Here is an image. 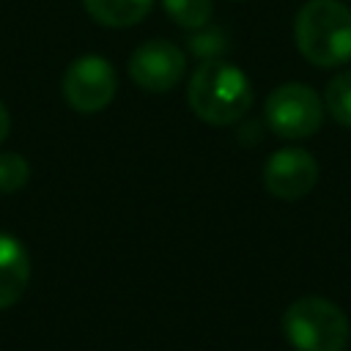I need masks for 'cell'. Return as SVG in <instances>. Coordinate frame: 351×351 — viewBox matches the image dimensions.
<instances>
[{
    "label": "cell",
    "mask_w": 351,
    "mask_h": 351,
    "mask_svg": "<svg viewBox=\"0 0 351 351\" xmlns=\"http://www.w3.org/2000/svg\"><path fill=\"white\" fill-rule=\"evenodd\" d=\"M324 107L340 126L351 129V71H340L337 77L329 80L324 93Z\"/></svg>",
    "instance_id": "obj_11"
},
{
    "label": "cell",
    "mask_w": 351,
    "mask_h": 351,
    "mask_svg": "<svg viewBox=\"0 0 351 351\" xmlns=\"http://www.w3.org/2000/svg\"><path fill=\"white\" fill-rule=\"evenodd\" d=\"M27 282H30V255L25 244L11 233H0V310L16 304Z\"/></svg>",
    "instance_id": "obj_8"
},
{
    "label": "cell",
    "mask_w": 351,
    "mask_h": 351,
    "mask_svg": "<svg viewBox=\"0 0 351 351\" xmlns=\"http://www.w3.org/2000/svg\"><path fill=\"white\" fill-rule=\"evenodd\" d=\"M252 99L255 93L247 74L222 58L203 60L186 85L189 110L211 126H230L241 121L250 112Z\"/></svg>",
    "instance_id": "obj_1"
},
{
    "label": "cell",
    "mask_w": 351,
    "mask_h": 351,
    "mask_svg": "<svg viewBox=\"0 0 351 351\" xmlns=\"http://www.w3.org/2000/svg\"><path fill=\"white\" fill-rule=\"evenodd\" d=\"M263 115L269 129L285 140L313 137L324 123V101L304 82L277 85L263 104Z\"/></svg>",
    "instance_id": "obj_4"
},
{
    "label": "cell",
    "mask_w": 351,
    "mask_h": 351,
    "mask_svg": "<svg viewBox=\"0 0 351 351\" xmlns=\"http://www.w3.org/2000/svg\"><path fill=\"white\" fill-rule=\"evenodd\" d=\"M167 16L186 30H200L211 22L214 3L211 0H162Z\"/></svg>",
    "instance_id": "obj_10"
},
{
    "label": "cell",
    "mask_w": 351,
    "mask_h": 351,
    "mask_svg": "<svg viewBox=\"0 0 351 351\" xmlns=\"http://www.w3.org/2000/svg\"><path fill=\"white\" fill-rule=\"evenodd\" d=\"M318 184V162L304 148H280L263 165V186L277 200H299Z\"/></svg>",
    "instance_id": "obj_7"
},
{
    "label": "cell",
    "mask_w": 351,
    "mask_h": 351,
    "mask_svg": "<svg viewBox=\"0 0 351 351\" xmlns=\"http://www.w3.org/2000/svg\"><path fill=\"white\" fill-rule=\"evenodd\" d=\"M8 132H11V115H8L5 104L0 101V143L8 137Z\"/></svg>",
    "instance_id": "obj_14"
},
{
    "label": "cell",
    "mask_w": 351,
    "mask_h": 351,
    "mask_svg": "<svg viewBox=\"0 0 351 351\" xmlns=\"http://www.w3.org/2000/svg\"><path fill=\"white\" fill-rule=\"evenodd\" d=\"M189 49L195 55H200L203 60H214V58H219L228 49V44H225V36L219 30H214V27L206 25V27L197 30V36L189 38Z\"/></svg>",
    "instance_id": "obj_13"
},
{
    "label": "cell",
    "mask_w": 351,
    "mask_h": 351,
    "mask_svg": "<svg viewBox=\"0 0 351 351\" xmlns=\"http://www.w3.org/2000/svg\"><path fill=\"white\" fill-rule=\"evenodd\" d=\"M27 178H30L27 159L16 151H3L0 154V192L14 195L27 184Z\"/></svg>",
    "instance_id": "obj_12"
},
{
    "label": "cell",
    "mask_w": 351,
    "mask_h": 351,
    "mask_svg": "<svg viewBox=\"0 0 351 351\" xmlns=\"http://www.w3.org/2000/svg\"><path fill=\"white\" fill-rule=\"evenodd\" d=\"M282 332L296 351H343L351 337L346 313L324 296H302L282 315Z\"/></svg>",
    "instance_id": "obj_3"
},
{
    "label": "cell",
    "mask_w": 351,
    "mask_h": 351,
    "mask_svg": "<svg viewBox=\"0 0 351 351\" xmlns=\"http://www.w3.org/2000/svg\"><path fill=\"white\" fill-rule=\"evenodd\" d=\"M82 5L104 27H132L148 16L154 0H82Z\"/></svg>",
    "instance_id": "obj_9"
},
{
    "label": "cell",
    "mask_w": 351,
    "mask_h": 351,
    "mask_svg": "<svg viewBox=\"0 0 351 351\" xmlns=\"http://www.w3.org/2000/svg\"><path fill=\"white\" fill-rule=\"evenodd\" d=\"M293 38L304 60L335 69L351 60V8L340 0H307L293 19Z\"/></svg>",
    "instance_id": "obj_2"
},
{
    "label": "cell",
    "mask_w": 351,
    "mask_h": 351,
    "mask_svg": "<svg viewBox=\"0 0 351 351\" xmlns=\"http://www.w3.org/2000/svg\"><path fill=\"white\" fill-rule=\"evenodd\" d=\"M132 82L145 93H167L173 90L186 74V55L178 44L167 38L143 41L126 66Z\"/></svg>",
    "instance_id": "obj_6"
},
{
    "label": "cell",
    "mask_w": 351,
    "mask_h": 351,
    "mask_svg": "<svg viewBox=\"0 0 351 351\" xmlns=\"http://www.w3.org/2000/svg\"><path fill=\"white\" fill-rule=\"evenodd\" d=\"M118 77L107 58L101 55H80L63 71L60 90L66 104L80 115L101 112L115 99Z\"/></svg>",
    "instance_id": "obj_5"
}]
</instances>
